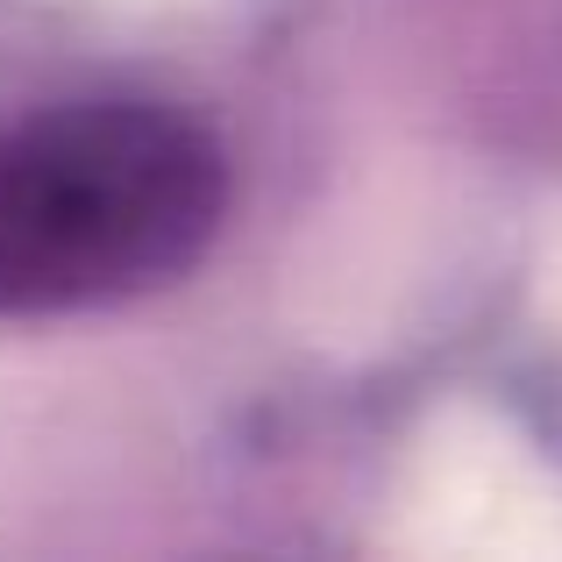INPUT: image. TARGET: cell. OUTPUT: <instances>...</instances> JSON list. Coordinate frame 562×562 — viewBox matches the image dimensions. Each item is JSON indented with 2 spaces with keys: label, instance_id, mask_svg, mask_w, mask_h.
I'll return each instance as SVG.
<instances>
[{
  "label": "cell",
  "instance_id": "1",
  "mask_svg": "<svg viewBox=\"0 0 562 562\" xmlns=\"http://www.w3.org/2000/svg\"><path fill=\"white\" fill-rule=\"evenodd\" d=\"M228 221V157L157 100H57L0 128V314H93L186 278Z\"/></svg>",
  "mask_w": 562,
  "mask_h": 562
}]
</instances>
